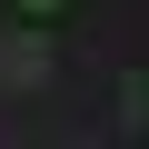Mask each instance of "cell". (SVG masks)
<instances>
[{
    "instance_id": "cell-1",
    "label": "cell",
    "mask_w": 149,
    "mask_h": 149,
    "mask_svg": "<svg viewBox=\"0 0 149 149\" xmlns=\"http://www.w3.org/2000/svg\"><path fill=\"white\" fill-rule=\"evenodd\" d=\"M0 70H10V90H40L50 80V40L40 30H10V40H0Z\"/></svg>"
},
{
    "instance_id": "cell-2",
    "label": "cell",
    "mask_w": 149,
    "mask_h": 149,
    "mask_svg": "<svg viewBox=\"0 0 149 149\" xmlns=\"http://www.w3.org/2000/svg\"><path fill=\"white\" fill-rule=\"evenodd\" d=\"M119 119H129V129L149 139V70H129V90H119Z\"/></svg>"
},
{
    "instance_id": "cell-3",
    "label": "cell",
    "mask_w": 149,
    "mask_h": 149,
    "mask_svg": "<svg viewBox=\"0 0 149 149\" xmlns=\"http://www.w3.org/2000/svg\"><path fill=\"white\" fill-rule=\"evenodd\" d=\"M20 10H40V20H50V10H70V0H20Z\"/></svg>"
}]
</instances>
